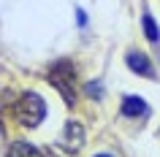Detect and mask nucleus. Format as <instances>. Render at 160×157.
I'll list each match as a JSON object with an SVG mask.
<instances>
[{
    "mask_svg": "<svg viewBox=\"0 0 160 157\" xmlns=\"http://www.w3.org/2000/svg\"><path fill=\"white\" fill-rule=\"evenodd\" d=\"M144 30H147V41L149 43H158V27H155V22H152V17H144Z\"/></svg>",
    "mask_w": 160,
    "mask_h": 157,
    "instance_id": "nucleus-7",
    "label": "nucleus"
},
{
    "mask_svg": "<svg viewBox=\"0 0 160 157\" xmlns=\"http://www.w3.org/2000/svg\"><path fill=\"white\" fill-rule=\"evenodd\" d=\"M49 81L60 90V95L65 98L68 106H73L76 103V68H73V62H68V60L54 62L49 68Z\"/></svg>",
    "mask_w": 160,
    "mask_h": 157,
    "instance_id": "nucleus-2",
    "label": "nucleus"
},
{
    "mask_svg": "<svg viewBox=\"0 0 160 157\" xmlns=\"http://www.w3.org/2000/svg\"><path fill=\"white\" fill-rule=\"evenodd\" d=\"M8 157H43L33 144H27V141H17V144H11L8 146Z\"/></svg>",
    "mask_w": 160,
    "mask_h": 157,
    "instance_id": "nucleus-6",
    "label": "nucleus"
},
{
    "mask_svg": "<svg viewBox=\"0 0 160 157\" xmlns=\"http://www.w3.org/2000/svg\"><path fill=\"white\" fill-rule=\"evenodd\" d=\"M128 68L133 73H141V76H152V65H149V57L147 54H138V52H130L128 54Z\"/></svg>",
    "mask_w": 160,
    "mask_h": 157,
    "instance_id": "nucleus-4",
    "label": "nucleus"
},
{
    "mask_svg": "<svg viewBox=\"0 0 160 157\" xmlns=\"http://www.w3.org/2000/svg\"><path fill=\"white\" fill-rule=\"evenodd\" d=\"M87 90H90V95H92V98H101V95H103L101 84H95V81H90V87H87Z\"/></svg>",
    "mask_w": 160,
    "mask_h": 157,
    "instance_id": "nucleus-8",
    "label": "nucleus"
},
{
    "mask_svg": "<svg viewBox=\"0 0 160 157\" xmlns=\"http://www.w3.org/2000/svg\"><path fill=\"white\" fill-rule=\"evenodd\" d=\"M60 146L65 149V152H71V155L84 146V127H82V122L68 119L65 130H62V135H60Z\"/></svg>",
    "mask_w": 160,
    "mask_h": 157,
    "instance_id": "nucleus-3",
    "label": "nucleus"
},
{
    "mask_svg": "<svg viewBox=\"0 0 160 157\" xmlns=\"http://www.w3.org/2000/svg\"><path fill=\"white\" fill-rule=\"evenodd\" d=\"M14 116L22 127H38L46 116V103L38 92H25L14 106Z\"/></svg>",
    "mask_w": 160,
    "mask_h": 157,
    "instance_id": "nucleus-1",
    "label": "nucleus"
},
{
    "mask_svg": "<svg viewBox=\"0 0 160 157\" xmlns=\"http://www.w3.org/2000/svg\"><path fill=\"white\" fill-rule=\"evenodd\" d=\"M95 157H111V155H95Z\"/></svg>",
    "mask_w": 160,
    "mask_h": 157,
    "instance_id": "nucleus-9",
    "label": "nucleus"
},
{
    "mask_svg": "<svg viewBox=\"0 0 160 157\" xmlns=\"http://www.w3.org/2000/svg\"><path fill=\"white\" fill-rule=\"evenodd\" d=\"M122 114H125V116H144V114H147V100L136 98V95L125 98V100H122Z\"/></svg>",
    "mask_w": 160,
    "mask_h": 157,
    "instance_id": "nucleus-5",
    "label": "nucleus"
}]
</instances>
